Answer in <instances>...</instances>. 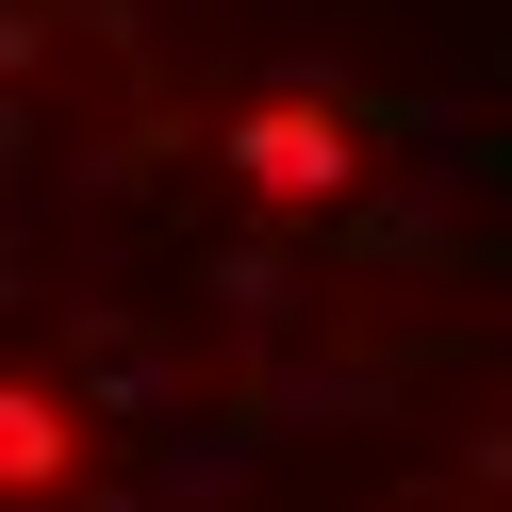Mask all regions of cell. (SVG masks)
<instances>
[{
    "instance_id": "1",
    "label": "cell",
    "mask_w": 512,
    "mask_h": 512,
    "mask_svg": "<svg viewBox=\"0 0 512 512\" xmlns=\"http://www.w3.org/2000/svg\"><path fill=\"white\" fill-rule=\"evenodd\" d=\"M215 166H232V199H265V215H347L380 182V116H364V83H331V67H265L232 116H215Z\"/></svg>"
}]
</instances>
